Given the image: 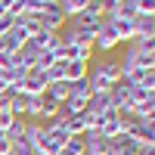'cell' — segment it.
I'll list each match as a JSON object with an SVG mask.
<instances>
[{"label": "cell", "instance_id": "cell-1", "mask_svg": "<svg viewBox=\"0 0 155 155\" xmlns=\"http://www.w3.org/2000/svg\"><path fill=\"white\" fill-rule=\"evenodd\" d=\"M87 81H90V87H93V93H99V90H112L115 84L121 81V65L112 62V59H102L99 65H93L87 71Z\"/></svg>", "mask_w": 155, "mask_h": 155}, {"label": "cell", "instance_id": "cell-2", "mask_svg": "<svg viewBox=\"0 0 155 155\" xmlns=\"http://www.w3.org/2000/svg\"><path fill=\"white\" fill-rule=\"evenodd\" d=\"M68 143V130L65 127H53V124H44V134L41 140L34 143V152L37 155H59Z\"/></svg>", "mask_w": 155, "mask_h": 155}, {"label": "cell", "instance_id": "cell-3", "mask_svg": "<svg viewBox=\"0 0 155 155\" xmlns=\"http://www.w3.org/2000/svg\"><path fill=\"white\" fill-rule=\"evenodd\" d=\"M68 22V16L59 9V3H53V6H47L44 12H41V25H44V31H62V25Z\"/></svg>", "mask_w": 155, "mask_h": 155}, {"label": "cell", "instance_id": "cell-4", "mask_svg": "<svg viewBox=\"0 0 155 155\" xmlns=\"http://www.w3.org/2000/svg\"><path fill=\"white\" fill-rule=\"evenodd\" d=\"M112 149V140H106L99 130H87L84 134V152L87 155H109Z\"/></svg>", "mask_w": 155, "mask_h": 155}, {"label": "cell", "instance_id": "cell-5", "mask_svg": "<svg viewBox=\"0 0 155 155\" xmlns=\"http://www.w3.org/2000/svg\"><path fill=\"white\" fill-rule=\"evenodd\" d=\"M47 90V78H44V71H28V78L19 84V93H25V96H41Z\"/></svg>", "mask_w": 155, "mask_h": 155}, {"label": "cell", "instance_id": "cell-6", "mask_svg": "<svg viewBox=\"0 0 155 155\" xmlns=\"http://www.w3.org/2000/svg\"><path fill=\"white\" fill-rule=\"evenodd\" d=\"M137 19H112V28L115 34H118V44H130L134 37H137Z\"/></svg>", "mask_w": 155, "mask_h": 155}, {"label": "cell", "instance_id": "cell-7", "mask_svg": "<svg viewBox=\"0 0 155 155\" xmlns=\"http://www.w3.org/2000/svg\"><path fill=\"white\" fill-rule=\"evenodd\" d=\"M87 71H90V62H84V59H68V62H65V81H68V84L84 81Z\"/></svg>", "mask_w": 155, "mask_h": 155}, {"label": "cell", "instance_id": "cell-8", "mask_svg": "<svg viewBox=\"0 0 155 155\" xmlns=\"http://www.w3.org/2000/svg\"><path fill=\"white\" fill-rule=\"evenodd\" d=\"M71 22V28H84V31H99V22L102 19H96V16H90V12H74V16L68 19Z\"/></svg>", "mask_w": 155, "mask_h": 155}, {"label": "cell", "instance_id": "cell-9", "mask_svg": "<svg viewBox=\"0 0 155 155\" xmlns=\"http://www.w3.org/2000/svg\"><path fill=\"white\" fill-rule=\"evenodd\" d=\"M109 109H112V106H109V90L93 93L90 102H87V112H93V115H102V112H109Z\"/></svg>", "mask_w": 155, "mask_h": 155}, {"label": "cell", "instance_id": "cell-10", "mask_svg": "<svg viewBox=\"0 0 155 155\" xmlns=\"http://www.w3.org/2000/svg\"><path fill=\"white\" fill-rule=\"evenodd\" d=\"M137 37H155V16H137Z\"/></svg>", "mask_w": 155, "mask_h": 155}, {"label": "cell", "instance_id": "cell-11", "mask_svg": "<svg viewBox=\"0 0 155 155\" xmlns=\"http://www.w3.org/2000/svg\"><path fill=\"white\" fill-rule=\"evenodd\" d=\"M44 93H47V96H53V99L59 102V106H62V102L68 99V81H56V84H47V90H44Z\"/></svg>", "mask_w": 155, "mask_h": 155}, {"label": "cell", "instance_id": "cell-12", "mask_svg": "<svg viewBox=\"0 0 155 155\" xmlns=\"http://www.w3.org/2000/svg\"><path fill=\"white\" fill-rule=\"evenodd\" d=\"M112 16L115 19H137V3L134 0H121V3L112 9Z\"/></svg>", "mask_w": 155, "mask_h": 155}, {"label": "cell", "instance_id": "cell-13", "mask_svg": "<svg viewBox=\"0 0 155 155\" xmlns=\"http://www.w3.org/2000/svg\"><path fill=\"white\" fill-rule=\"evenodd\" d=\"M44 78H47V84H56V81H65V62H62V59H56L53 65H50V68L44 71Z\"/></svg>", "mask_w": 155, "mask_h": 155}, {"label": "cell", "instance_id": "cell-14", "mask_svg": "<svg viewBox=\"0 0 155 155\" xmlns=\"http://www.w3.org/2000/svg\"><path fill=\"white\" fill-rule=\"evenodd\" d=\"M25 102H28V96H25V93H19V90L9 96V112L16 115V118H25Z\"/></svg>", "mask_w": 155, "mask_h": 155}, {"label": "cell", "instance_id": "cell-15", "mask_svg": "<svg viewBox=\"0 0 155 155\" xmlns=\"http://www.w3.org/2000/svg\"><path fill=\"white\" fill-rule=\"evenodd\" d=\"M59 112V102L53 99V96H47V93H41V118H53V115Z\"/></svg>", "mask_w": 155, "mask_h": 155}, {"label": "cell", "instance_id": "cell-16", "mask_svg": "<svg viewBox=\"0 0 155 155\" xmlns=\"http://www.w3.org/2000/svg\"><path fill=\"white\" fill-rule=\"evenodd\" d=\"M130 112H134V115H140V118H149V115H155V93H149V96L140 102V106H134Z\"/></svg>", "mask_w": 155, "mask_h": 155}, {"label": "cell", "instance_id": "cell-17", "mask_svg": "<svg viewBox=\"0 0 155 155\" xmlns=\"http://www.w3.org/2000/svg\"><path fill=\"white\" fill-rule=\"evenodd\" d=\"M41 134H44V121H28V127H25V143H37V140H41Z\"/></svg>", "mask_w": 155, "mask_h": 155}, {"label": "cell", "instance_id": "cell-18", "mask_svg": "<svg viewBox=\"0 0 155 155\" xmlns=\"http://www.w3.org/2000/svg\"><path fill=\"white\" fill-rule=\"evenodd\" d=\"M25 127H28V121H25V118H16V121L9 124V130H6V140H9V143L22 140V137H25Z\"/></svg>", "mask_w": 155, "mask_h": 155}, {"label": "cell", "instance_id": "cell-19", "mask_svg": "<svg viewBox=\"0 0 155 155\" xmlns=\"http://www.w3.org/2000/svg\"><path fill=\"white\" fill-rule=\"evenodd\" d=\"M84 6H87V0H59V9H62V12H65V16H68V19L74 16V12H81Z\"/></svg>", "mask_w": 155, "mask_h": 155}, {"label": "cell", "instance_id": "cell-20", "mask_svg": "<svg viewBox=\"0 0 155 155\" xmlns=\"http://www.w3.org/2000/svg\"><path fill=\"white\" fill-rule=\"evenodd\" d=\"M62 152H65V155H81L84 152V137H68V143H65Z\"/></svg>", "mask_w": 155, "mask_h": 155}, {"label": "cell", "instance_id": "cell-21", "mask_svg": "<svg viewBox=\"0 0 155 155\" xmlns=\"http://www.w3.org/2000/svg\"><path fill=\"white\" fill-rule=\"evenodd\" d=\"M84 12H90V16H96V19H102V16H106V3H102V0H87V6H84Z\"/></svg>", "mask_w": 155, "mask_h": 155}, {"label": "cell", "instance_id": "cell-22", "mask_svg": "<svg viewBox=\"0 0 155 155\" xmlns=\"http://www.w3.org/2000/svg\"><path fill=\"white\" fill-rule=\"evenodd\" d=\"M9 152H12V155H34V146H31V143H25V140H16Z\"/></svg>", "mask_w": 155, "mask_h": 155}, {"label": "cell", "instance_id": "cell-23", "mask_svg": "<svg viewBox=\"0 0 155 155\" xmlns=\"http://www.w3.org/2000/svg\"><path fill=\"white\" fill-rule=\"evenodd\" d=\"M12 121H16V115H12L9 109H0V134H6Z\"/></svg>", "mask_w": 155, "mask_h": 155}, {"label": "cell", "instance_id": "cell-24", "mask_svg": "<svg viewBox=\"0 0 155 155\" xmlns=\"http://www.w3.org/2000/svg\"><path fill=\"white\" fill-rule=\"evenodd\" d=\"M137 16H155V0H140L137 3Z\"/></svg>", "mask_w": 155, "mask_h": 155}, {"label": "cell", "instance_id": "cell-25", "mask_svg": "<svg viewBox=\"0 0 155 155\" xmlns=\"http://www.w3.org/2000/svg\"><path fill=\"white\" fill-rule=\"evenodd\" d=\"M137 155H155V143H146V146H143V149H140Z\"/></svg>", "mask_w": 155, "mask_h": 155}, {"label": "cell", "instance_id": "cell-26", "mask_svg": "<svg viewBox=\"0 0 155 155\" xmlns=\"http://www.w3.org/2000/svg\"><path fill=\"white\" fill-rule=\"evenodd\" d=\"M41 3H44V6H53V3H59V0H41Z\"/></svg>", "mask_w": 155, "mask_h": 155}, {"label": "cell", "instance_id": "cell-27", "mask_svg": "<svg viewBox=\"0 0 155 155\" xmlns=\"http://www.w3.org/2000/svg\"><path fill=\"white\" fill-rule=\"evenodd\" d=\"M134 3H140V0H134Z\"/></svg>", "mask_w": 155, "mask_h": 155}, {"label": "cell", "instance_id": "cell-28", "mask_svg": "<svg viewBox=\"0 0 155 155\" xmlns=\"http://www.w3.org/2000/svg\"><path fill=\"white\" fill-rule=\"evenodd\" d=\"M59 155H65V152H59Z\"/></svg>", "mask_w": 155, "mask_h": 155}, {"label": "cell", "instance_id": "cell-29", "mask_svg": "<svg viewBox=\"0 0 155 155\" xmlns=\"http://www.w3.org/2000/svg\"><path fill=\"white\" fill-rule=\"evenodd\" d=\"M81 155H87V152H81Z\"/></svg>", "mask_w": 155, "mask_h": 155}, {"label": "cell", "instance_id": "cell-30", "mask_svg": "<svg viewBox=\"0 0 155 155\" xmlns=\"http://www.w3.org/2000/svg\"><path fill=\"white\" fill-rule=\"evenodd\" d=\"M0 137H3V134H0Z\"/></svg>", "mask_w": 155, "mask_h": 155}, {"label": "cell", "instance_id": "cell-31", "mask_svg": "<svg viewBox=\"0 0 155 155\" xmlns=\"http://www.w3.org/2000/svg\"><path fill=\"white\" fill-rule=\"evenodd\" d=\"M34 155H37V152H34Z\"/></svg>", "mask_w": 155, "mask_h": 155}, {"label": "cell", "instance_id": "cell-32", "mask_svg": "<svg viewBox=\"0 0 155 155\" xmlns=\"http://www.w3.org/2000/svg\"><path fill=\"white\" fill-rule=\"evenodd\" d=\"M9 155H12V152H9Z\"/></svg>", "mask_w": 155, "mask_h": 155}]
</instances>
